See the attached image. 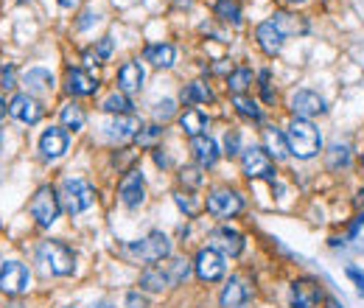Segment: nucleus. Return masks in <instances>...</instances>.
Here are the masks:
<instances>
[{
	"label": "nucleus",
	"instance_id": "f257e3e1",
	"mask_svg": "<svg viewBox=\"0 0 364 308\" xmlns=\"http://www.w3.org/2000/svg\"><path fill=\"white\" fill-rule=\"evenodd\" d=\"M286 141H289V154H294L297 160H311L322 149L319 129L305 118H291V124L286 126Z\"/></svg>",
	"mask_w": 364,
	"mask_h": 308
},
{
	"label": "nucleus",
	"instance_id": "f03ea898",
	"mask_svg": "<svg viewBox=\"0 0 364 308\" xmlns=\"http://www.w3.org/2000/svg\"><path fill=\"white\" fill-rule=\"evenodd\" d=\"M121 255L132 263H157L163 258L171 255V241L165 232H148L141 241H132V244H124L121 247Z\"/></svg>",
	"mask_w": 364,
	"mask_h": 308
},
{
	"label": "nucleus",
	"instance_id": "7ed1b4c3",
	"mask_svg": "<svg viewBox=\"0 0 364 308\" xmlns=\"http://www.w3.org/2000/svg\"><path fill=\"white\" fill-rule=\"evenodd\" d=\"M28 211H31V216H34L42 227H51V225L59 219V213H62V202H59V196H57V191H54L51 185H42V188H37V194L31 196Z\"/></svg>",
	"mask_w": 364,
	"mask_h": 308
},
{
	"label": "nucleus",
	"instance_id": "20e7f679",
	"mask_svg": "<svg viewBox=\"0 0 364 308\" xmlns=\"http://www.w3.org/2000/svg\"><path fill=\"white\" fill-rule=\"evenodd\" d=\"M37 255L59 278H68V275H73V269H76V258H73V252L62 241H42L40 249H37Z\"/></svg>",
	"mask_w": 364,
	"mask_h": 308
},
{
	"label": "nucleus",
	"instance_id": "39448f33",
	"mask_svg": "<svg viewBox=\"0 0 364 308\" xmlns=\"http://www.w3.org/2000/svg\"><path fill=\"white\" fill-rule=\"evenodd\" d=\"M59 199H62L65 211H68L71 216H76V213L87 211V208L95 202V188H93L90 182H84V179H65Z\"/></svg>",
	"mask_w": 364,
	"mask_h": 308
},
{
	"label": "nucleus",
	"instance_id": "423d86ee",
	"mask_svg": "<svg viewBox=\"0 0 364 308\" xmlns=\"http://www.w3.org/2000/svg\"><path fill=\"white\" fill-rule=\"evenodd\" d=\"M241 168L249 179H272L275 182V165H272V157L264 152V149H244L241 152Z\"/></svg>",
	"mask_w": 364,
	"mask_h": 308
},
{
	"label": "nucleus",
	"instance_id": "0eeeda50",
	"mask_svg": "<svg viewBox=\"0 0 364 308\" xmlns=\"http://www.w3.org/2000/svg\"><path fill=\"white\" fill-rule=\"evenodd\" d=\"M244 211V199L238 191L230 188H218L213 194H208V213H213L218 219H233Z\"/></svg>",
	"mask_w": 364,
	"mask_h": 308
},
{
	"label": "nucleus",
	"instance_id": "6e6552de",
	"mask_svg": "<svg viewBox=\"0 0 364 308\" xmlns=\"http://www.w3.org/2000/svg\"><path fill=\"white\" fill-rule=\"evenodd\" d=\"M194 269H196V278L205 280V283H216L224 278V255L216 252L213 247H205L196 252V261H194Z\"/></svg>",
	"mask_w": 364,
	"mask_h": 308
},
{
	"label": "nucleus",
	"instance_id": "1a4fd4ad",
	"mask_svg": "<svg viewBox=\"0 0 364 308\" xmlns=\"http://www.w3.org/2000/svg\"><path fill=\"white\" fill-rule=\"evenodd\" d=\"M28 283H31V275L20 261H6L0 266V292L3 295H11V297L23 295L28 289Z\"/></svg>",
	"mask_w": 364,
	"mask_h": 308
},
{
	"label": "nucleus",
	"instance_id": "9d476101",
	"mask_svg": "<svg viewBox=\"0 0 364 308\" xmlns=\"http://www.w3.org/2000/svg\"><path fill=\"white\" fill-rule=\"evenodd\" d=\"M328 107H325V98L319 95V93H314V90H297L294 95H291V112H294V118H314V115H322Z\"/></svg>",
	"mask_w": 364,
	"mask_h": 308
},
{
	"label": "nucleus",
	"instance_id": "9b49d317",
	"mask_svg": "<svg viewBox=\"0 0 364 308\" xmlns=\"http://www.w3.org/2000/svg\"><path fill=\"white\" fill-rule=\"evenodd\" d=\"M322 300V286L314 280H294L289 289L291 308H317Z\"/></svg>",
	"mask_w": 364,
	"mask_h": 308
},
{
	"label": "nucleus",
	"instance_id": "f8f14e48",
	"mask_svg": "<svg viewBox=\"0 0 364 308\" xmlns=\"http://www.w3.org/2000/svg\"><path fill=\"white\" fill-rule=\"evenodd\" d=\"M118 196L127 208H141L146 199V185H143V174L141 171H127L121 185H118Z\"/></svg>",
	"mask_w": 364,
	"mask_h": 308
},
{
	"label": "nucleus",
	"instance_id": "ddd939ff",
	"mask_svg": "<svg viewBox=\"0 0 364 308\" xmlns=\"http://www.w3.org/2000/svg\"><path fill=\"white\" fill-rule=\"evenodd\" d=\"M208 247H213L216 252L221 255H241L244 252V235L235 230H230V227H218V230L211 232V238H208Z\"/></svg>",
	"mask_w": 364,
	"mask_h": 308
},
{
	"label": "nucleus",
	"instance_id": "4468645a",
	"mask_svg": "<svg viewBox=\"0 0 364 308\" xmlns=\"http://www.w3.org/2000/svg\"><path fill=\"white\" fill-rule=\"evenodd\" d=\"M8 115L23 121V124H37L42 118V107H40V101L34 95L25 93V95H14L8 101Z\"/></svg>",
	"mask_w": 364,
	"mask_h": 308
},
{
	"label": "nucleus",
	"instance_id": "2eb2a0df",
	"mask_svg": "<svg viewBox=\"0 0 364 308\" xmlns=\"http://www.w3.org/2000/svg\"><path fill=\"white\" fill-rule=\"evenodd\" d=\"M40 152L45 154L48 160H57V157H62L68 152V132H65V126L45 129L42 138H40Z\"/></svg>",
	"mask_w": 364,
	"mask_h": 308
},
{
	"label": "nucleus",
	"instance_id": "dca6fc26",
	"mask_svg": "<svg viewBox=\"0 0 364 308\" xmlns=\"http://www.w3.org/2000/svg\"><path fill=\"white\" fill-rule=\"evenodd\" d=\"M249 286L241 280V278H230L227 286L221 289V297H218V306L221 308H244L249 300Z\"/></svg>",
	"mask_w": 364,
	"mask_h": 308
},
{
	"label": "nucleus",
	"instance_id": "f3484780",
	"mask_svg": "<svg viewBox=\"0 0 364 308\" xmlns=\"http://www.w3.org/2000/svg\"><path fill=\"white\" fill-rule=\"evenodd\" d=\"M255 40H258V45H261V51H264L266 57H275V54L283 51V34L275 28L272 20L261 23V25L255 28Z\"/></svg>",
	"mask_w": 364,
	"mask_h": 308
},
{
	"label": "nucleus",
	"instance_id": "a211bd4d",
	"mask_svg": "<svg viewBox=\"0 0 364 308\" xmlns=\"http://www.w3.org/2000/svg\"><path fill=\"white\" fill-rule=\"evenodd\" d=\"M272 23H275V28L283 37H297V34H305L308 31V20L303 14H291V11H275L272 14Z\"/></svg>",
	"mask_w": 364,
	"mask_h": 308
},
{
	"label": "nucleus",
	"instance_id": "6ab92c4d",
	"mask_svg": "<svg viewBox=\"0 0 364 308\" xmlns=\"http://www.w3.org/2000/svg\"><path fill=\"white\" fill-rule=\"evenodd\" d=\"M191 152L196 157V162L199 165H205V168H211V165H216L218 162V146L213 138H208V135H196V138H191Z\"/></svg>",
	"mask_w": 364,
	"mask_h": 308
},
{
	"label": "nucleus",
	"instance_id": "aec40b11",
	"mask_svg": "<svg viewBox=\"0 0 364 308\" xmlns=\"http://www.w3.org/2000/svg\"><path fill=\"white\" fill-rule=\"evenodd\" d=\"M68 90H71V95H93L95 90H98V78L90 76L87 71H81V68H71L68 71Z\"/></svg>",
	"mask_w": 364,
	"mask_h": 308
},
{
	"label": "nucleus",
	"instance_id": "412c9836",
	"mask_svg": "<svg viewBox=\"0 0 364 308\" xmlns=\"http://www.w3.org/2000/svg\"><path fill=\"white\" fill-rule=\"evenodd\" d=\"M264 152L275 160H286L289 157V141H286V132L275 129V126H266L264 129Z\"/></svg>",
	"mask_w": 364,
	"mask_h": 308
},
{
	"label": "nucleus",
	"instance_id": "4be33fe9",
	"mask_svg": "<svg viewBox=\"0 0 364 308\" xmlns=\"http://www.w3.org/2000/svg\"><path fill=\"white\" fill-rule=\"evenodd\" d=\"M143 68L138 65V62H127L121 71H118V87H121V93H138L141 87H143Z\"/></svg>",
	"mask_w": 364,
	"mask_h": 308
},
{
	"label": "nucleus",
	"instance_id": "5701e85b",
	"mask_svg": "<svg viewBox=\"0 0 364 308\" xmlns=\"http://www.w3.org/2000/svg\"><path fill=\"white\" fill-rule=\"evenodd\" d=\"M141 286H143L146 292H163V289L174 286V280L165 272V266H148V269H143V275H141Z\"/></svg>",
	"mask_w": 364,
	"mask_h": 308
},
{
	"label": "nucleus",
	"instance_id": "b1692460",
	"mask_svg": "<svg viewBox=\"0 0 364 308\" xmlns=\"http://www.w3.org/2000/svg\"><path fill=\"white\" fill-rule=\"evenodd\" d=\"M177 59V51L171 42H160V45H148L146 48V62H151L154 68H171Z\"/></svg>",
	"mask_w": 364,
	"mask_h": 308
},
{
	"label": "nucleus",
	"instance_id": "393cba45",
	"mask_svg": "<svg viewBox=\"0 0 364 308\" xmlns=\"http://www.w3.org/2000/svg\"><path fill=\"white\" fill-rule=\"evenodd\" d=\"M23 81H25L28 93H37V95H42V93H51V90H54V76H51V71H45V68H34V71H28Z\"/></svg>",
	"mask_w": 364,
	"mask_h": 308
},
{
	"label": "nucleus",
	"instance_id": "a878e982",
	"mask_svg": "<svg viewBox=\"0 0 364 308\" xmlns=\"http://www.w3.org/2000/svg\"><path fill=\"white\" fill-rule=\"evenodd\" d=\"M182 101L191 107V104H208L213 101V90L205 84V81H191L182 87Z\"/></svg>",
	"mask_w": 364,
	"mask_h": 308
},
{
	"label": "nucleus",
	"instance_id": "bb28decb",
	"mask_svg": "<svg viewBox=\"0 0 364 308\" xmlns=\"http://www.w3.org/2000/svg\"><path fill=\"white\" fill-rule=\"evenodd\" d=\"M180 126H182V132L188 135V138H196V135H202V129L208 126V121H205V115L199 112V109H185L182 115H180Z\"/></svg>",
	"mask_w": 364,
	"mask_h": 308
},
{
	"label": "nucleus",
	"instance_id": "cd10ccee",
	"mask_svg": "<svg viewBox=\"0 0 364 308\" xmlns=\"http://www.w3.org/2000/svg\"><path fill=\"white\" fill-rule=\"evenodd\" d=\"M252 84V71L249 68H233L227 73V87L235 93V95H244V90Z\"/></svg>",
	"mask_w": 364,
	"mask_h": 308
},
{
	"label": "nucleus",
	"instance_id": "c85d7f7f",
	"mask_svg": "<svg viewBox=\"0 0 364 308\" xmlns=\"http://www.w3.org/2000/svg\"><path fill=\"white\" fill-rule=\"evenodd\" d=\"M216 17L221 23H230V25H241V6L235 0H218L216 3Z\"/></svg>",
	"mask_w": 364,
	"mask_h": 308
},
{
	"label": "nucleus",
	"instance_id": "c756f323",
	"mask_svg": "<svg viewBox=\"0 0 364 308\" xmlns=\"http://www.w3.org/2000/svg\"><path fill=\"white\" fill-rule=\"evenodd\" d=\"M101 109L104 112H115V115H129L132 112V101L127 98V93H112V95L104 98Z\"/></svg>",
	"mask_w": 364,
	"mask_h": 308
},
{
	"label": "nucleus",
	"instance_id": "7c9ffc66",
	"mask_svg": "<svg viewBox=\"0 0 364 308\" xmlns=\"http://www.w3.org/2000/svg\"><path fill=\"white\" fill-rule=\"evenodd\" d=\"M62 126L65 129H71V132H78L81 126H84V109L78 107V104H65L62 107Z\"/></svg>",
	"mask_w": 364,
	"mask_h": 308
},
{
	"label": "nucleus",
	"instance_id": "2f4dec72",
	"mask_svg": "<svg viewBox=\"0 0 364 308\" xmlns=\"http://www.w3.org/2000/svg\"><path fill=\"white\" fill-rule=\"evenodd\" d=\"M135 129H138V124H135V118H132V115H118V118L110 124V135H112V138H118V141L132 138V135H135Z\"/></svg>",
	"mask_w": 364,
	"mask_h": 308
},
{
	"label": "nucleus",
	"instance_id": "473e14b6",
	"mask_svg": "<svg viewBox=\"0 0 364 308\" xmlns=\"http://www.w3.org/2000/svg\"><path fill=\"white\" fill-rule=\"evenodd\" d=\"M233 107L238 109V115L252 118V121H261V107H258L255 98H249V95H235V98H233Z\"/></svg>",
	"mask_w": 364,
	"mask_h": 308
},
{
	"label": "nucleus",
	"instance_id": "72a5a7b5",
	"mask_svg": "<svg viewBox=\"0 0 364 308\" xmlns=\"http://www.w3.org/2000/svg\"><path fill=\"white\" fill-rule=\"evenodd\" d=\"M160 138H163V126H157V124L143 126V129H138V132H135V143H138L141 149H151Z\"/></svg>",
	"mask_w": 364,
	"mask_h": 308
},
{
	"label": "nucleus",
	"instance_id": "f704fd0d",
	"mask_svg": "<svg viewBox=\"0 0 364 308\" xmlns=\"http://www.w3.org/2000/svg\"><path fill=\"white\" fill-rule=\"evenodd\" d=\"M325 162H328V168L331 171H339V168H345L348 162H351V149L348 146H331V152H328V157H325Z\"/></svg>",
	"mask_w": 364,
	"mask_h": 308
},
{
	"label": "nucleus",
	"instance_id": "c9c22d12",
	"mask_svg": "<svg viewBox=\"0 0 364 308\" xmlns=\"http://www.w3.org/2000/svg\"><path fill=\"white\" fill-rule=\"evenodd\" d=\"M163 266H165V272L171 275L174 286H177V283H182V280L191 275V263H188V261H182V258H174V261H168V263H163Z\"/></svg>",
	"mask_w": 364,
	"mask_h": 308
},
{
	"label": "nucleus",
	"instance_id": "e433bc0d",
	"mask_svg": "<svg viewBox=\"0 0 364 308\" xmlns=\"http://www.w3.org/2000/svg\"><path fill=\"white\" fill-rule=\"evenodd\" d=\"M180 182H182L185 188H199V185H202V171H199L196 165H185V168L180 171Z\"/></svg>",
	"mask_w": 364,
	"mask_h": 308
},
{
	"label": "nucleus",
	"instance_id": "4c0bfd02",
	"mask_svg": "<svg viewBox=\"0 0 364 308\" xmlns=\"http://www.w3.org/2000/svg\"><path fill=\"white\" fill-rule=\"evenodd\" d=\"M224 154H227V157H235V154H241V135H238L235 129L224 135Z\"/></svg>",
	"mask_w": 364,
	"mask_h": 308
},
{
	"label": "nucleus",
	"instance_id": "58836bf2",
	"mask_svg": "<svg viewBox=\"0 0 364 308\" xmlns=\"http://www.w3.org/2000/svg\"><path fill=\"white\" fill-rule=\"evenodd\" d=\"M154 115H157V118H171V115H174V101H171V98L157 101V104H154Z\"/></svg>",
	"mask_w": 364,
	"mask_h": 308
},
{
	"label": "nucleus",
	"instance_id": "ea45409f",
	"mask_svg": "<svg viewBox=\"0 0 364 308\" xmlns=\"http://www.w3.org/2000/svg\"><path fill=\"white\" fill-rule=\"evenodd\" d=\"M112 57V37H104L95 48V59H110Z\"/></svg>",
	"mask_w": 364,
	"mask_h": 308
},
{
	"label": "nucleus",
	"instance_id": "a19ab883",
	"mask_svg": "<svg viewBox=\"0 0 364 308\" xmlns=\"http://www.w3.org/2000/svg\"><path fill=\"white\" fill-rule=\"evenodd\" d=\"M174 199H177V205H180V208L188 213V216H194V213H196V202H194L191 196H185V194H177Z\"/></svg>",
	"mask_w": 364,
	"mask_h": 308
},
{
	"label": "nucleus",
	"instance_id": "79ce46f5",
	"mask_svg": "<svg viewBox=\"0 0 364 308\" xmlns=\"http://www.w3.org/2000/svg\"><path fill=\"white\" fill-rule=\"evenodd\" d=\"M127 306L129 308H148V300H146L141 292H129V295H127Z\"/></svg>",
	"mask_w": 364,
	"mask_h": 308
},
{
	"label": "nucleus",
	"instance_id": "37998d69",
	"mask_svg": "<svg viewBox=\"0 0 364 308\" xmlns=\"http://www.w3.org/2000/svg\"><path fill=\"white\" fill-rule=\"evenodd\" d=\"M261 93H264V101H275V93H272V87H269V71H264L261 73Z\"/></svg>",
	"mask_w": 364,
	"mask_h": 308
},
{
	"label": "nucleus",
	"instance_id": "c03bdc74",
	"mask_svg": "<svg viewBox=\"0 0 364 308\" xmlns=\"http://www.w3.org/2000/svg\"><path fill=\"white\" fill-rule=\"evenodd\" d=\"M0 87H3V90H11V87H14V68H6V71H3Z\"/></svg>",
	"mask_w": 364,
	"mask_h": 308
},
{
	"label": "nucleus",
	"instance_id": "a18cd8bd",
	"mask_svg": "<svg viewBox=\"0 0 364 308\" xmlns=\"http://www.w3.org/2000/svg\"><path fill=\"white\" fill-rule=\"evenodd\" d=\"M93 20H95V17H93V11H84V14H81V20L76 23V28H87Z\"/></svg>",
	"mask_w": 364,
	"mask_h": 308
},
{
	"label": "nucleus",
	"instance_id": "49530a36",
	"mask_svg": "<svg viewBox=\"0 0 364 308\" xmlns=\"http://www.w3.org/2000/svg\"><path fill=\"white\" fill-rule=\"evenodd\" d=\"M364 225V213H359V216H356V222H353V225H351V235H356V232H359V227H362Z\"/></svg>",
	"mask_w": 364,
	"mask_h": 308
},
{
	"label": "nucleus",
	"instance_id": "de8ad7c7",
	"mask_svg": "<svg viewBox=\"0 0 364 308\" xmlns=\"http://www.w3.org/2000/svg\"><path fill=\"white\" fill-rule=\"evenodd\" d=\"M351 278H353V280L359 283V292H362V295H364V275H359L356 269H351Z\"/></svg>",
	"mask_w": 364,
	"mask_h": 308
},
{
	"label": "nucleus",
	"instance_id": "09e8293b",
	"mask_svg": "<svg viewBox=\"0 0 364 308\" xmlns=\"http://www.w3.org/2000/svg\"><path fill=\"white\" fill-rule=\"evenodd\" d=\"M154 162H157V165H168V157H165V154H154Z\"/></svg>",
	"mask_w": 364,
	"mask_h": 308
},
{
	"label": "nucleus",
	"instance_id": "8fccbe9b",
	"mask_svg": "<svg viewBox=\"0 0 364 308\" xmlns=\"http://www.w3.org/2000/svg\"><path fill=\"white\" fill-rule=\"evenodd\" d=\"M78 0H59V6H65V8H73Z\"/></svg>",
	"mask_w": 364,
	"mask_h": 308
},
{
	"label": "nucleus",
	"instance_id": "3c124183",
	"mask_svg": "<svg viewBox=\"0 0 364 308\" xmlns=\"http://www.w3.org/2000/svg\"><path fill=\"white\" fill-rule=\"evenodd\" d=\"M325 306H328V308H339V303H336L334 297H328V300H325Z\"/></svg>",
	"mask_w": 364,
	"mask_h": 308
},
{
	"label": "nucleus",
	"instance_id": "603ef678",
	"mask_svg": "<svg viewBox=\"0 0 364 308\" xmlns=\"http://www.w3.org/2000/svg\"><path fill=\"white\" fill-rule=\"evenodd\" d=\"M3 115H6V101L0 98V118H3Z\"/></svg>",
	"mask_w": 364,
	"mask_h": 308
},
{
	"label": "nucleus",
	"instance_id": "864d4df0",
	"mask_svg": "<svg viewBox=\"0 0 364 308\" xmlns=\"http://www.w3.org/2000/svg\"><path fill=\"white\" fill-rule=\"evenodd\" d=\"M286 3H291V6H300V3H305V0H286Z\"/></svg>",
	"mask_w": 364,
	"mask_h": 308
},
{
	"label": "nucleus",
	"instance_id": "5fc2aeb1",
	"mask_svg": "<svg viewBox=\"0 0 364 308\" xmlns=\"http://www.w3.org/2000/svg\"><path fill=\"white\" fill-rule=\"evenodd\" d=\"M95 308H112V306H110V303H98Z\"/></svg>",
	"mask_w": 364,
	"mask_h": 308
},
{
	"label": "nucleus",
	"instance_id": "6e6d98bb",
	"mask_svg": "<svg viewBox=\"0 0 364 308\" xmlns=\"http://www.w3.org/2000/svg\"><path fill=\"white\" fill-rule=\"evenodd\" d=\"M362 168H364V152H362Z\"/></svg>",
	"mask_w": 364,
	"mask_h": 308
},
{
	"label": "nucleus",
	"instance_id": "4d7b16f0",
	"mask_svg": "<svg viewBox=\"0 0 364 308\" xmlns=\"http://www.w3.org/2000/svg\"><path fill=\"white\" fill-rule=\"evenodd\" d=\"M65 308H76V306H65Z\"/></svg>",
	"mask_w": 364,
	"mask_h": 308
},
{
	"label": "nucleus",
	"instance_id": "13d9d810",
	"mask_svg": "<svg viewBox=\"0 0 364 308\" xmlns=\"http://www.w3.org/2000/svg\"><path fill=\"white\" fill-rule=\"evenodd\" d=\"M0 141H3V138H0Z\"/></svg>",
	"mask_w": 364,
	"mask_h": 308
}]
</instances>
